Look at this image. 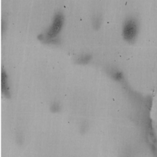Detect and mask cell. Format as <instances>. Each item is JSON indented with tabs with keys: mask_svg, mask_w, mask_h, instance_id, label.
Wrapping results in <instances>:
<instances>
[{
	"mask_svg": "<svg viewBox=\"0 0 157 157\" xmlns=\"http://www.w3.org/2000/svg\"><path fill=\"white\" fill-rule=\"evenodd\" d=\"M63 23V17L60 13H57L53 20V22L44 35H41L42 38L41 40H44L50 42L55 39L57 35L60 32Z\"/></svg>",
	"mask_w": 157,
	"mask_h": 157,
	"instance_id": "obj_1",
	"label": "cell"
},
{
	"mask_svg": "<svg viewBox=\"0 0 157 157\" xmlns=\"http://www.w3.org/2000/svg\"><path fill=\"white\" fill-rule=\"evenodd\" d=\"M139 30L137 21L134 18L126 19L123 26V36L124 39L128 42H132L137 37Z\"/></svg>",
	"mask_w": 157,
	"mask_h": 157,
	"instance_id": "obj_2",
	"label": "cell"
},
{
	"mask_svg": "<svg viewBox=\"0 0 157 157\" xmlns=\"http://www.w3.org/2000/svg\"><path fill=\"white\" fill-rule=\"evenodd\" d=\"M91 59V56L88 55H85L82 56L78 59L79 63H87L88 61Z\"/></svg>",
	"mask_w": 157,
	"mask_h": 157,
	"instance_id": "obj_3",
	"label": "cell"
}]
</instances>
